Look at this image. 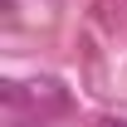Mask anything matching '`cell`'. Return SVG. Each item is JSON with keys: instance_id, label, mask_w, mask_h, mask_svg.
Instances as JSON below:
<instances>
[{"instance_id": "6da1fadb", "label": "cell", "mask_w": 127, "mask_h": 127, "mask_svg": "<svg viewBox=\"0 0 127 127\" xmlns=\"http://www.w3.org/2000/svg\"><path fill=\"white\" fill-rule=\"evenodd\" d=\"M103 127H127V122H117V117H108V122H103Z\"/></svg>"}]
</instances>
